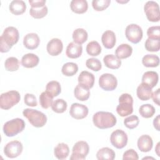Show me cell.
I'll return each instance as SVG.
<instances>
[{"instance_id": "cell-34", "label": "cell", "mask_w": 160, "mask_h": 160, "mask_svg": "<svg viewBox=\"0 0 160 160\" xmlns=\"http://www.w3.org/2000/svg\"><path fill=\"white\" fill-rule=\"evenodd\" d=\"M87 53L92 56H97L101 52V47L98 42L92 41L89 42L86 46Z\"/></svg>"}, {"instance_id": "cell-21", "label": "cell", "mask_w": 160, "mask_h": 160, "mask_svg": "<svg viewBox=\"0 0 160 160\" xmlns=\"http://www.w3.org/2000/svg\"><path fill=\"white\" fill-rule=\"evenodd\" d=\"M39 62V57L33 53H28L24 55L21 59V64L26 68L36 67Z\"/></svg>"}, {"instance_id": "cell-26", "label": "cell", "mask_w": 160, "mask_h": 160, "mask_svg": "<svg viewBox=\"0 0 160 160\" xmlns=\"http://www.w3.org/2000/svg\"><path fill=\"white\" fill-rule=\"evenodd\" d=\"M74 94L75 98L79 101H86L90 96V91L87 88L78 84L74 90Z\"/></svg>"}, {"instance_id": "cell-6", "label": "cell", "mask_w": 160, "mask_h": 160, "mask_svg": "<svg viewBox=\"0 0 160 160\" xmlns=\"http://www.w3.org/2000/svg\"><path fill=\"white\" fill-rule=\"evenodd\" d=\"M21 99V96L17 91H9L1 94L0 97V107L8 110L17 104Z\"/></svg>"}, {"instance_id": "cell-4", "label": "cell", "mask_w": 160, "mask_h": 160, "mask_svg": "<svg viewBox=\"0 0 160 160\" xmlns=\"http://www.w3.org/2000/svg\"><path fill=\"white\" fill-rule=\"evenodd\" d=\"M133 99L128 93H123L119 98V105L116 107L118 114L121 117L130 115L133 112Z\"/></svg>"}, {"instance_id": "cell-2", "label": "cell", "mask_w": 160, "mask_h": 160, "mask_svg": "<svg viewBox=\"0 0 160 160\" xmlns=\"http://www.w3.org/2000/svg\"><path fill=\"white\" fill-rule=\"evenodd\" d=\"M92 121L95 126L99 129H104L115 126L117 120L115 116L110 112L99 111L93 115Z\"/></svg>"}, {"instance_id": "cell-9", "label": "cell", "mask_w": 160, "mask_h": 160, "mask_svg": "<svg viewBox=\"0 0 160 160\" xmlns=\"http://www.w3.org/2000/svg\"><path fill=\"white\" fill-rule=\"evenodd\" d=\"M144 11L147 19L151 22H158L160 20L159 4L153 1H149L146 2L144 6Z\"/></svg>"}, {"instance_id": "cell-50", "label": "cell", "mask_w": 160, "mask_h": 160, "mask_svg": "<svg viewBox=\"0 0 160 160\" xmlns=\"http://www.w3.org/2000/svg\"><path fill=\"white\" fill-rule=\"evenodd\" d=\"M159 151V142H158V143L157 144V146H156V154H158V156H160Z\"/></svg>"}, {"instance_id": "cell-12", "label": "cell", "mask_w": 160, "mask_h": 160, "mask_svg": "<svg viewBox=\"0 0 160 160\" xmlns=\"http://www.w3.org/2000/svg\"><path fill=\"white\" fill-rule=\"evenodd\" d=\"M23 149L22 143L19 141H12L9 142L4 148V153L6 157L15 158L19 156Z\"/></svg>"}, {"instance_id": "cell-16", "label": "cell", "mask_w": 160, "mask_h": 160, "mask_svg": "<svg viewBox=\"0 0 160 160\" xmlns=\"http://www.w3.org/2000/svg\"><path fill=\"white\" fill-rule=\"evenodd\" d=\"M40 42V39L38 35L36 33H28L24 37L23 44L26 48L28 49H36Z\"/></svg>"}, {"instance_id": "cell-28", "label": "cell", "mask_w": 160, "mask_h": 160, "mask_svg": "<svg viewBox=\"0 0 160 160\" xmlns=\"http://www.w3.org/2000/svg\"><path fill=\"white\" fill-rule=\"evenodd\" d=\"M54 153L57 159H64L68 156L69 154V148L68 146L65 143H59L54 148Z\"/></svg>"}, {"instance_id": "cell-36", "label": "cell", "mask_w": 160, "mask_h": 160, "mask_svg": "<svg viewBox=\"0 0 160 160\" xmlns=\"http://www.w3.org/2000/svg\"><path fill=\"white\" fill-rule=\"evenodd\" d=\"M46 90L52 95L53 97H56L61 93V88L59 82L56 81H51L47 84Z\"/></svg>"}, {"instance_id": "cell-1", "label": "cell", "mask_w": 160, "mask_h": 160, "mask_svg": "<svg viewBox=\"0 0 160 160\" xmlns=\"http://www.w3.org/2000/svg\"><path fill=\"white\" fill-rule=\"evenodd\" d=\"M19 38V33L17 28L13 26L5 28L0 37V51L1 52H8L18 42Z\"/></svg>"}, {"instance_id": "cell-15", "label": "cell", "mask_w": 160, "mask_h": 160, "mask_svg": "<svg viewBox=\"0 0 160 160\" xmlns=\"http://www.w3.org/2000/svg\"><path fill=\"white\" fill-rule=\"evenodd\" d=\"M78 80L79 84H81L89 89L94 86L95 78L92 73L87 71H83L79 75Z\"/></svg>"}, {"instance_id": "cell-27", "label": "cell", "mask_w": 160, "mask_h": 160, "mask_svg": "<svg viewBox=\"0 0 160 160\" xmlns=\"http://www.w3.org/2000/svg\"><path fill=\"white\" fill-rule=\"evenodd\" d=\"M103 62L107 68L112 69H117L121 65V59L113 54L106 55L103 58Z\"/></svg>"}, {"instance_id": "cell-40", "label": "cell", "mask_w": 160, "mask_h": 160, "mask_svg": "<svg viewBox=\"0 0 160 160\" xmlns=\"http://www.w3.org/2000/svg\"><path fill=\"white\" fill-rule=\"evenodd\" d=\"M48 12V9L46 6L40 8H31L29 10L30 15L35 19H41L45 17Z\"/></svg>"}, {"instance_id": "cell-5", "label": "cell", "mask_w": 160, "mask_h": 160, "mask_svg": "<svg viewBox=\"0 0 160 160\" xmlns=\"http://www.w3.org/2000/svg\"><path fill=\"white\" fill-rule=\"evenodd\" d=\"M25 128V122L21 118L7 121L3 126V132L8 137H12L21 132Z\"/></svg>"}, {"instance_id": "cell-45", "label": "cell", "mask_w": 160, "mask_h": 160, "mask_svg": "<svg viewBox=\"0 0 160 160\" xmlns=\"http://www.w3.org/2000/svg\"><path fill=\"white\" fill-rule=\"evenodd\" d=\"M24 103L29 106L35 107L38 105L36 98L32 94H30V93L26 94L24 98Z\"/></svg>"}, {"instance_id": "cell-10", "label": "cell", "mask_w": 160, "mask_h": 160, "mask_svg": "<svg viewBox=\"0 0 160 160\" xmlns=\"http://www.w3.org/2000/svg\"><path fill=\"white\" fill-rule=\"evenodd\" d=\"M99 85L104 91H113L118 86V81L113 74L105 73L99 77Z\"/></svg>"}, {"instance_id": "cell-47", "label": "cell", "mask_w": 160, "mask_h": 160, "mask_svg": "<svg viewBox=\"0 0 160 160\" xmlns=\"http://www.w3.org/2000/svg\"><path fill=\"white\" fill-rule=\"evenodd\" d=\"M46 0H29V3L30 4L31 8H40L45 6Z\"/></svg>"}, {"instance_id": "cell-35", "label": "cell", "mask_w": 160, "mask_h": 160, "mask_svg": "<svg viewBox=\"0 0 160 160\" xmlns=\"http://www.w3.org/2000/svg\"><path fill=\"white\" fill-rule=\"evenodd\" d=\"M156 112L155 108L150 104H142L139 109L140 115L144 118H150Z\"/></svg>"}, {"instance_id": "cell-24", "label": "cell", "mask_w": 160, "mask_h": 160, "mask_svg": "<svg viewBox=\"0 0 160 160\" xmlns=\"http://www.w3.org/2000/svg\"><path fill=\"white\" fill-rule=\"evenodd\" d=\"M70 8L76 14H83L87 11L88 4L86 0H72L70 3Z\"/></svg>"}, {"instance_id": "cell-30", "label": "cell", "mask_w": 160, "mask_h": 160, "mask_svg": "<svg viewBox=\"0 0 160 160\" xmlns=\"http://www.w3.org/2000/svg\"><path fill=\"white\" fill-rule=\"evenodd\" d=\"M88 34L87 31L83 28H78L72 33V39L74 42L78 44L84 43L88 39Z\"/></svg>"}, {"instance_id": "cell-41", "label": "cell", "mask_w": 160, "mask_h": 160, "mask_svg": "<svg viewBox=\"0 0 160 160\" xmlns=\"http://www.w3.org/2000/svg\"><path fill=\"white\" fill-rule=\"evenodd\" d=\"M110 3V0H93L92 1V6L94 10L102 11L108 8Z\"/></svg>"}, {"instance_id": "cell-44", "label": "cell", "mask_w": 160, "mask_h": 160, "mask_svg": "<svg viewBox=\"0 0 160 160\" xmlns=\"http://www.w3.org/2000/svg\"><path fill=\"white\" fill-rule=\"evenodd\" d=\"M148 38L154 39H160V27L159 26H151L147 30Z\"/></svg>"}, {"instance_id": "cell-23", "label": "cell", "mask_w": 160, "mask_h": 160, "mask_svg": "<svg viewBox=\"0 0 160 160\" xmlns=\"http://www.w3.org/2000/svg\"><path fill=\"white\" fill-rule=\"evenodd\" d=\"M9 9L10 12L14 15H21L26 9V4L22 0H14L11 2Z\"/></svg>"}, {"instance_id": "cell-37", "label": "cell", "mask_w": 160, "mask_h": 160, "mask_svg": "<svg viewBox=\"0 0 160 160\" xmlns=\"http://www.w3.org/2000/svg\"><path fill=\"white\" fill-rule=\"evenodd\" d=\"M68 107V104L66 101L62 99H58L53 101L51 105L52 110L56 113L64 112Z\"/></svg>"}, {"instance_id": "cell-31", "label": "cell", "mask_w": 160, "mask_h": 160, "mask_svg": "<svg viewBox=\"0 0 160 160\" xmlns=\"http://www.w3.org/2000/svg\"><path fill=\"white\" fill-rule=\"evenodd\" d=\"M142 64L147 68H155L159 64V58L155 54H146L142 59Z\"/></svg>"}, {"instance_id": "cell-49", "label": "cell", "mask_w": 160, "mask_h": 160, "mask_svg": "<svg viewBox=\"0 0 160 160\" xmlns=\"http://www.w3.org/2000/svg\"><path fill=\"white\" fill-rule=\"evenodd\" d=\"M159 118H160V116L159 115H158L153 120V125H154V128L157 130V131H160V129H159Z\"/></svg>"}, {"instance_id": "cell-29", "label": "cell", "mask_w": 160, "mask_h": 160, "mask_svg": "<svg viewBox=\"0 0 160 160\" xmlns=\"http://www.w3.org/2000/svg\"><path fill=\"white\" fill-rule=\"evenodd\" d=\"M114 151L108 147L100 149L96 153V158L99 160H113L115 158Z\"/></svg>"}, {"instance_id": "cell-33", "label": "cell", "mask_w": 160, "mask_h": 160, "mask_svg": "<svg viewBox=\"0 0 160 160\" xmlns=\"http://www.w3.org/2000/svg\"><path fill=\"white\" fill-rule=\"evenodd\" d=\"M53 96L48 91L42 92L39 96V102L41 107L44 109H48L51 106L53 102Z\"/></svg>"}, {"instance_id": "cell-46", "label": "cell", "mask_w": 160, "mask_h": 160, "mask_svg": "<svg viewBox=\"0 0 160 160\" xmlns=\"http://www.w3.org/2000/svg\"><path fill=\"white\" fill-rule=\"evenodd\" d=\"M139 159L138 154L136 151H135L133 149H130L125 151L123 154L122 159L127 160V159H133V160H138Z\"/></svg>"}, {"instance_id": "cell-42", "label": "cell", "mask_w": 160, "mask_h": 160, "mask_svg": "<svg viewBox=\"0 0 160 160\" xmlns=\"http://www.w3.org/2000/svg\"><path fill=\"white\" fill-rule=\"evenodd\" d=\"M139 123V119L137 116L131 115L124 120V126L130 129H134L136 128Z\"/></svg>"}, {"instance_id": "cell-3", "label": "cell", "mask_w": 160, "mask_h": 160, "mask_svg": "<svg viewBox=\"0 0 160 160\" xmlns=\"http://www.w3.org/2000/svg\"><path fill=\"white\" fill-rule=\"evenodd\" d=\"M23 116L36 128L43 127L47 122L46 116L42 112L36 109L26 108L22 111Z\"/></svg>"}, {"instance_id": "cell-38", "label": "cell", "mask_w": 160, "mask_h": 160, "mask_svg": "<svg viewBox=\"0 0 160 160\" xmlns=\"http://www.w3.org/2000/svg\"><path fill=\"white\" fill-rule=\"evenodd\" d=\"M4 67L8 71H16L19 68V61L15 57H9L5 61Z\"/></svg>"}, {"instance_id": "cell-18", "label": "cell", "mask_w": 160, "mask_h": 160, "mask_svg": "<svg viewBox=\"0 0 160 160\" xmlns=\"http://www.w3.org/2000/svg\"><path fill=\"white\" fill-rule=\"evenodd\" d=\"M82 52V47L81 44H78L74 42H70L66 51V56L71 59H76L79 58Z\"/></svg>"}, {"instance_id": "cell-8", "label": "cell", "mask_w": 160, "mask_h": 160, "mask_svg": "<svg viewBox=\"0 0 160 160\" xmlns=\"http://www.w3.org/2000/svg\"><path fill=\"white\" fill-rule=\"evenodd\" d=\"M125 35L129 41L137 44L142 39L143 32L139 26L136 24H131L126 28Z\"/></svg>"}, {"instance_id": "cell-22", "label": "cell", "mask_w": 160, "mask_h": 160, "mask_svg": "<svg viewBox=\"0 0 160 160\" xmlns=\"http://www.w3.org/2000/svg\"><path fill=\"white\" fill-rule=\"evenodd\" d=\"M152 93V88L144 83L141 82L137 88V96L141 101L149 100L151 98Z\"/></svg>"}, {"instance_id": "cell-20", "label": "cell", "mask_w": 160, "mask_h": 160, "mask_svg": "<svg viewBox=\"0 0 160 160\" xmlns=\"http://www.w3.org/2000/svg\"><path fill=\"white\" fill-rule=\"evenodd\" d=\"M159 76L158 74L152 71L145 72L142 77V82L147 84L151 88H153L158 82Z\"/></svg>"}, {"instance_id": "cell-39", "label": "cell", "mask_w": 160, "mask_h": 160, "mask_svg": "<svg viewBox=\"0 0 160 160\" xmlns=\"http://www.w3.org/2000/svg\"><path fill=\"white\" fill-rule=\"evenodd\" d=\"M144 46L148 51L158 52L160 49V39L148 38L146 40Z\"/></svg>"}, {"instance_id": "cell-17", "label": "cell", "mask_w": 160, "mask_h": 160, "mask_svg": "<svg viewBox=\"0 0 160 160\" xmlns=\"http://www.w3.org/2000/svg\"><path fill=\"white\" fill-rule=\"evenodd\" d=\"M137 144L138 149L141 152H147L151 150L153 146V141L150 136L144 134L138 138Z\"/></svg>"}, {"instance_id": "cell-14", "label": "cell", "mask_w": 160, "mask_h": 160, "mask_svg": "<svg viewBox=\"0 0 160 160\" xmlns=\"http://www.w3.org/2000/svg\"><path fill=\"white\" fill-rule=\"evenodd\" d=\"M63 49L62 41L58 38H53L50 40L46 47L48 54L52 56H56L61 53Z\"/></svg>"}, {"instance_id": "cell-43", "label": "cell", "mask_w": 160, "mask_h": 160, "mask_svg": "<svg viewBox=\"0 0 160 160\" xmlns=\"http://www.w3.org/2000/svg\"><path fill=\"white\" fill-rule=\"evenodd\" d=\"M86 65L88 68L94 71H99L102 68L101 61L98 59L94 58H91L87 59L86 62Z\"/></svg>"}, {"instance_id": "cell-48", "label": "cell", "mask_w": 160, "mask_h": 160, "mask_svg": "<svg viewBox=\"0 0 160 160\" xmlns=\"http://www.w3.org/2000/svg\"><path fill=\"white\" fill-rule=\"evenodd\" d=\"M159 91L160 89L158 88L154 92H152L151 95L154 102H155L158 106H159Z\"/></svg>"}, {"instance_id": "cell-19", "label": "cell", "mask_w": 160, "mask_h": 160, "mask_svg": "<svg viewBox=\"0 0 160 160\" xmlns=\"http://www.w3.org/2000/svg\"><path fill=\"white\" fill-rule=\"evenodd\" d=\"M101 41L105 48L112 49L116 42L115 33L110 30L106 31L102 35Z\"/></svg>"}, {"instance_id": "cell-7", "label": "cell", "mask_w": 160, "mask_h": 160, "mask_svg": "<svg viewBox=\"0 0 160 160\" xmlns=\"http://www.w3.org/2000/svg\"><path fill=\"white\" fill-rule=\"evenodd\" d=\"M89 151V147L86 141H79L76 142L72 147V154L70 157L71 160L85 159Z\"/></svg>"}, {"instance_id": "cell-32", "label": "cell", "mask_w": 160, "mask_h": 160, "mask_svg": "<svg viewBox=\"0 0 160 160\" xmlns=\"http://www.w3.org/2000/svg\"><path fill=\"white\" fill-rule=\"evenodd\" d=\"M78 71V66L74 62H66L65 63L61 69L62 73L66 76H72Z\"/></svg>"}, {"instance_id": "cell-13", "label": "cell", "mask_w": 160, "mask_h": 160, "mask_svg": "<svg viewBox=\"0 0 160 160\" xmlns=\"http://www.w3.org/2000/svg\"><path fill=\"white\" fill-rule=\"evenodd\" d=\"M88 112L89 109L86 106L77 102L72 104L69 110L70 115L76 119L85 118L88 116Z\"/></svg>"}, {"instance_id": "cell-25", "label": "cell", "mask_w": 160, "mask_h": 160, "mask_svg": "<svg viewBox=\"0 0 160 160\" xmlns=\"http://www.w3.org/2000/svg\"><path fill=\"white\" fill-rule=\"evenodd\" d=\"M132 52V47L128 44H121L115 51L116 56L119 59H126L131 56Z\"/></svg>"}, {"instance_id": "cell-11", "label": "cell", "mask_w": 160, "mask_h": 160, "mask_svg": "<svg viewBox=\"0 0 160 160\" xmlns=\"http://www.w3.org/2000/svg\"><path fill=\"white\" fill-rule=\"evenodd\" d=\"M128 136L126 133L121 129L113 131L110 136V141L112 145L117 149H122L128 143Z\"/></svg>"}]
</instances>
